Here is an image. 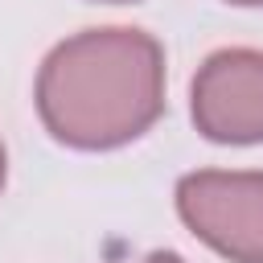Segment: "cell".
Segmentation results:
<instances>
[{
    "label": "cell",
    "mask_w": 263,
    "mask_h": 263,
    "mask_svg": "<svg viewBox=\"0 0 263 263\" xmlns=\"http://www.w3.org/2000/svg\"><path fill=\"white\" fill-rule=\"evenodd\" d=\"M164 111V49L140 29H86L49 49L37 115L70 148L103 152L144 136Z\"/></svg>",
    "instance_id": "6da1fadb"
},
{
    "label": "cell",
    "mask_w": 263,
    "mask_h": 263,
    "mask_svg": "<svg viewBox=\"0 0 263 263\" xmlns=\"http://www.w3.org/2000/svg\"><path fill=\"white\" fill-rule=\"evenodd\" d=\"M177 214L230 263H263V173H189L177 181Z\"/></svg>",
    "instance_id": "7a4b0ae2"
},
{
    "label": "cell",
    "mask_w": 263,
    "mask_h": 263,
    "mask_svg": "<svg viewBox=\"0 0 263 263\" xmlns=\"http://www.w3.org/2000/svg\"><path fill=\"white\" fill-rule=\"evenodd\" d=\"M193 123L214 144H263V53L218 49L193 78Z\"/></svg>",
    "instance_id": "3957f363"
},
{
    "label": "cell",
    "mask_w": 263,
    "mask_h": 263,
    "mask_svg": "<svg viewBox=\"0 0 263 263\" xmlns=\"http://www.w3.org/2000/svg\"><path fill=\"white\" fill-rule=\"evenodd\" d=\"M144 263H185V259H181V255H173V251H152Z\"/></svg>",
    "instance_id": "277c9868"
},
{
    "label": "cell",
    "mask_w": 263,
    "mask_h": 263,
    "mask_svg": "<svg viewBox=\"0 0 263 263\" xmlns=\"http://www.w3.org/2000/svg\"><path fill=\"white\" fill-rule=\"evenodd\" d=\"M4 168H8V156H4V144H0V189H4Z\"/></svg>",
    "instance_id": "5b68a950"
},
{
    "label": "cell",
    "mask_w": 263,
    "mask_h": 263,
    "mask_svg": "<svg viewBox=\"0 0 263 263\" xmlns=\"http://www.w3.org/2000/svg\"><path fill=\"white\" fill-rule=\"evenodd\" d=\"M230 4H242V8H255V4H263V0H230Z\"/></svg>",
    "instance_id": "8992f818"
},
{
    "label": "cell",
    "mask_w": 263,
    "mask_h": 263,
    "mask_svg": "<svg viewBox=\"0 0 263 263\" xmlns=\"http://www.w3.org/2000/svg\"><path fill=\"white\" fill-rule=\"evenodd\" d=\"M111 4H127V0H111Z\"/></svg>",
    "instance_id": "52a82bcc"
}]
</instances>
